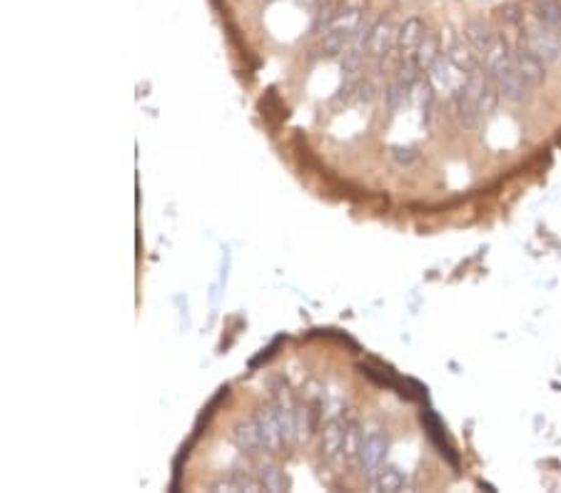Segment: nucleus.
<instances>
[{"label":"nucleus","instance_id":"1","mask_svg":"<svg viewBox=\"0 0 561 493\" xmlns=\"http://www.w3.org/2000/svg\"><path fill=\"white\" fill-rule=\"evenodd\" d=\"M514 47H509L506 37L497 36L487 53H484V70L489 80L497 85L499 95L509 102H524L529 98L532 88L522 80V75L516 73L514 65Z\"/></svg>","mask_w":561,"mask_h":493},{"label":"nucleus","instance_id":"2","mask_svg":"<svg viewBox=\"0 0 561 493\" xmlns=\"http://www.w3.org/2000/svg\"><path fill=\"white\" fill-rule=\"evenodd\" d=\"M524 46L532 55H536L544 65L556 63L561 58V37L554 33L552 27H546L542 20H534L524 27Z\"/></svg>","mask_w":561,"mask_h":493},{"label":"nucleus","instance_id":"3","mask_svg":"<svg viewBox=\"0 0 561 493\" xmlns=\"http://www.w3.org/2000/svg\"><path fill=\"white\" fill-rule=\"evenodd\" d=\"M427 78H429V82L434 85V90L437 92H447V95H457V92L464 88V82H467V73H461L457 65L451 63L447 55H442L437 63L427 70Z\"/></svg>","mask_w":561,"mask_h":493},{"label":"nucleus","instance_id":"4","mask_svg":"<svg viewBox=\"0 0 561 493\" xmlns=\"http://www.w3.org/2000/svg\"><path fill=\"white\" fill-rule=\"evenodd\" d=\"M386 451H389V438H386L385 434H379V431L367 434V436L362 438V448H359L357 456L362 471L367 476L377 474L382 464H385Z\"/></svg>","mask_w":561,"mask_h":493},{"label":"nucleus","instance_id":"5","mask_svg":"<svg viewBox=\"0 0 561 493\" xmlns=\"http://www.w3.org/2000/svg\"><path fill=\"white\" fill-rule=\"evenodd\" d=\"M397 37H399V27L392 20H379L369 27L367 53L375 58H386L397 47Z\"/></svg>","mask_w":561,"mask_h":493},{"label":"nucleus","instance_id":"6","mask_svg":"<svg viewBox=\"0 0 561 493\" xmlns=\"http://www.w3.org/2000/svg\"><path fill=\"white\" fill-rule=\"evenodd\" d=\"M424 37H427V26L419 18H407L399 26V37H397V50L402 60H412L417 47L422 46Z\"/></svg>","mask_w":561,"mask_h":493},{"label":"nucleus","instance_id":"7","mask_svg":"<svg viewBox=\"0 0 561 493\" xmlns=\"http://www.w3.org/2000/svg\"><path fill=\"white\" fill-rule=\"evenodd\" d=\"M512 55H514L516 73L522 75V80H524L532 90L534 88H539V85L544 82V78H546V70H544L546 65H544L536 55L529 53L524 43H522L519 47H514V53Z\"/></svg>","mask_w":561,"mask_h":493},{"label":"nucleus","instance_id":"8","mask_svg":"<svg viewBox=\"0 0 561 493\" xmlns=\"http://www.w3.org/2000/svg\"><path fill=\"white\" fill-rule=\"evenodd\" d=\"M230 441L239 451H245V454H258L259 448H265L258 421H238V424H232Z\"/></svg>","mask_w":561,"mask_h":493},{"label":"nucleus","instance_id":"9","mask_svg":"<svg viewBox=\"0 0 561 493\" xmlns=\"http://www.w3.org/2000/svg\"><path fill=\"white\" fill-rule=\"evenodd\" d=\"M255 421H258L265 448L280 451V448L285 446V438H282V431H280V421H277V409H258L255 411Z\"/></svg>","mask_w":561,"mask_h":493},{"label":"nucleus","instance_id":"10","mask_svg":"<svg viewBox=\"0 0 561 493\" xmlns=\"http://www.w3.org/2000/svg\"><path fill=\"white\" fill-rule=\"evenodd\" d=\"M464 40L470 43L479 55H484L492 47V43L497 40V33H492V27L484 20H470L464 27Z\"/></svg>","mask_w":561,"mask_h":493},{"label":"nucleus","instance_id":"11","mask_svg":"<svg viewBox=\"0 0 561 493\" xmlns=\"http://www.w3.org/2000/svg\"><path fill=\"white\" fill-rule=\"evenodd\" d=\"M369 486H372L375 491L397 493L407 488V476L402 474L399 468H395V466H389V468H379L377 474L369 476Z\"/></svg>","mask_w":561,"mask_h":493},{"label":"nucleus","instance_id":"12","mask_svg":"<svg viewBox=\"0 0 561 493\" xmlns=\"http://www.w3.org/2000/svg\"><path fill=\"white\" fill-rule=\"evenodd\" d=\"M439 58H442V50H439V37L432 36V33H427L424 43L417 47V53H414L412 63L417 65L422 73H427V70H429V68L439 60Z\"/></svg>","mask_w":561,"mask_h":493},{"label":"nucleus","instance_id":"13","mask_svg":"<svg viewBox=\"0 0 561 493\" xmlns=\"http://www.w3.org/2000/svg\"><path fill=\"white\" fill-rule=\"evenodd\" d=\"M447 58H450L451 63L460 68L461 73L470 75L471 70H477L479 63H477V50L467 43V40H460V43H454V46H450V50H447Z\"/></svg>","mask_w":561,"mask_h":493},{"label":"nucleus","instance_id":"14","mask_svg":"<svg viewBox=\"0 0 561 493\" xmlns=\"http://www.w3.org/2000/svg\"><path fill=\"white\" fill-rule=\"evenodd\" d=\"M344 431L347 426H342L340 421H330L323 431V454L324 458H337L344 448Z\"/></svg>","mask_w":561,"mask_h":493},{"label":"nucleus","instance_id":"15","mask_svg":"<svg viewBox=\"0 0 561 493\" xmlns=\"http://www.w3.org/2000/svg\"><path fill=\"white\" fill-rule=\"evenodd\" d=\"M534 13H536V20H542L544 26L552 27L561 37V0H536Z\"/></svg>","mask_w":561,"mask_h":493},{"label":"nucleus","instance_id":"16","mask_svg":"<svg viewBox=\"0 0 561 493\" xmlns=\"http://www.w3.org/2000/svg\"><path fill=\"white\" fill-rule=\"evenodd\" d=\"M259 481H262V486H265V491H290V478L285 476V471H280L277 466H262L259 468Z\"/></svg>","mask_w":561,"mask_h":493},{"label":"nucleus","instance_id":"17","mask_svg":"<svg viewBox=\"0 0 561 493\" xmlns=\"http://www.w3.org/2000/svg\"><path fill=\"white\" fill-rule=\"evenodd\" d=\"M277 421H280V431H282V438H285V446H292L297 441V426H295V411L280 404L277 406Z\"/></svg>","mask_w":561,"mask_h":493},{"label":"nucleus","instance_id":"18","mask_svg":"<svg viewBox=\"0 0 561 493\" xmlns=\"http://www.w3.org/2000/svg\"><path fill=\"white\" fill-rule=\"evenodd\" d=\"M362 431H359L357 424H350L347 431H344V448H342V456L347 461H355L359 456V448H362Z\"/></svg>","mask_w":561,"mask_h":493},{"label":"nucleus","instance_id":"19","mask_svg":"<svg viewBox=\"0 0 561 493\" xmlns=\"http://www.w3.org/2000/svg\"><path fill=\"white\" fill-rule=\"evenodd\" d=\"M295 426H297V441L304 444L307 438L312 436L314 431V421H312V411L310 409H295Z\"/></svg>","mask_w":561,"mask_h":493},{"label":"nucleus","instance_id":"20","mask_svg":"<svg viewBox=\"0 0 561 493\" xmlns=\"http://www.w3.org/2000/svg\"><path fill=\"white\" fill-rule=\"evenodd\" d=\"M389 155H392V160H397V163L402 164V167H405V164H412L414 163V150L412 147H399V145H395L392 147V150H389Z\"/></svg>","mask_w":561,"mask_h":493},{"label":"nucleus","instance_id":"21","mask_svg":"<svg viewBox=\"0 0 561 493\" xmlns=\"http://www.w3.org/2000/svg\"><path fill=\"white\" fill-rule=\"evenodd\" d=\"M295 3L304 10H312V8H317V5H323V0H295Z\"/></svg>","mask_w":561,"mask_h":493},{"label":"nucleus","instance_id":"22","mask_svg":"<svg viewBox=\"0 0 561 493\" xmlns=\"http://www.w3.org/2000/svg\"><path fill=\"white\" fill-rule=\"evenodd\" d=\"M267 3H270V0H267Z\"/></svg>","mask_w":561,"mask_h":493}]
</instances>
